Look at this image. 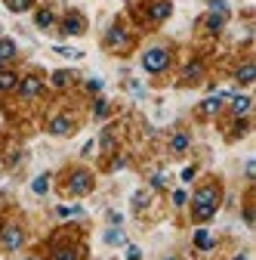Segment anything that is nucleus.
Instances as JSON below:
<instances>
[{
    "mask_svg": "<svg viewBox=\"0 0 256 260\" xmlns=\"http://www.w3.org/2000/svg\"><path fill=\"white\" fill-rule=\"evenodd\" d=\"M216 208H219V189L216 186H204L194 192V220L198 223L210 220L216 214Z\"/></svg>",
    "mask_w": 256,
    "mask_h": 260,
    "instance_id": "1",
    "label": "nucleus"
},
{
    "mask_svg": "<svg viewBox=\"0 0 256 260\" xmlns=\"http://www.w3.org/2000/svg\"><path fill=\"white\" fill-rule=\"evenodd\" d=\"M167 65H170V53L164 47H151V50H145V53H142V69L145 71L158 74V71H164Z\"/></svg>",
    "mask_w": 256,
    "mask_h": 260,
    "instance_id": "2",
    "label": "nucleus"
},
{
    "mask_svg": "<svg viewBox=\"0 0 256 260\" xmlns=\"http://www.w3.org/2000/svg\"><path fill=\"white\" fill-rule=\"evenodd\" d=\"M0 242H3L6 251H19L22 242H25V232L19 226H3V232H0Z\"/></svg>",
    "mask_w": 256,
    "mask_h": 260,
    "instance_id": "3",
    "label": "nucleus"
},
{
    "mask_svg": "<svg viewBox=\"0 0 256 260\" xmlns=\"http://www.w3.org/2000/svg\"><path fill=\"white\" fill-rule=\"evenodd\" d=\"M90 189H93V177L87 171L71 173V180H68V192H74V195H87Z\"/></svg>",
    "mask_w": 256,
    "mask_h": 260,
    "instance_id": "4",
    "label": "nucleus"
},
{
    "mask_svg": "<svg viewBox=\"0 0 256 260\" xmlns=\"http://www.w3.org/2000/svg\"><path fill=\"white\" fill-rule=\"evenodd\" d=\"M105 40H108V47H112V50H121V47L127 44V31L121 28V25H114V28H108Z\"/></svg>",
    "mask_w": 256,
    "mask_h": 260,
    "instance_id": "5",
    "label": "nucleus"
},
{
    "mask_svg": "<svg viewBox=\"0 0 256 260\" xmlns=\"http://www.w3.org/2000/svg\"><path fill=\"white\" fill-rule=\"evenodd\" d=\"M49 133H56V137L71 133V118H68V115H59V118H53V121H49Z\"/></svg>",
    "mask_w": 256,
    "mask_h": 260,
    "instance_id": "6",
    "label": "nucleus"
},
{
    "mask_svg": "<svg viewBox=\"0 0 256 260\" xmlns=\"http://www.w3.org/2000/svg\"><path fill=\"white\" fill-rule=\"evenodd\" d=\"M19 93H22L25 99L37 96V93H40V81L34 78V74H31V78H25V81H19Z\"/></svg>",
    "mask_w": 256,
    "mask_h": 260,
    "instance_id": "7",
    "label": "nucleus"
},
{
    "mask_svg": "<svg viewBox=\"0 0 256 260\" xmlns=\"http://www.w3.org/2000/svg\"><path fill=\"white\" fill-rule=\"evenodd\" d=\"M232 112L238 115V118H244L247 112H250V96H232Z\"/></svg>",
    "mask_w": 256,
    "mask_h": 260,
    "instance_id": "8",
    "label": "nucleus"
},
{
    "mask_svg": "<svg viewBox=\"0 0 256 260\" xmlns=\"http://www.w3.org/2000/svg\"><path fill=\"white\" fill-rule=\"evenodd\" d=\"M194 248H198V251H210V248H213V236H210L207 229H198V232H194Z\"/></svg>",
    "mask_w": 256,
    "mask_h": 260,
    "instance_id": "9",
    "label": "nucleus"
},
{
    "mask_svg": "<svg viewBox=\"0 0 256 260\" xmlns=\"http://www.w3.org/2000/svg\"><path fill=\"white\" fill-rule=\"evenodd\" d=\"M19 87V78H16L13 71H0V93H6V90H16Z\"/></svg>",
    "mask_w": 256,
    "mask_h": 260,
    "instance_id": "10",
    "label": "nucleus"
},
{
    "mask_svg": "<svg viewBox=\"0 0 256 260\" xmlns=\"http://www.w3.org/2000/svg\"><path fill=\"white\" fill-rule=\"evenodd\" d=\"M13 56H16V44H13V40H6V37H0V65L10 62Z\"/></svg>",
    "mask_w": 256,
    "mask_h": 260,
    "instance_id": "11",
    "label": "nucleus"
},
{
    "mask_svg": "<svg viewBox=\"0 0 256 260\" xmlns=\"http://www.w3.org/2000/svg\"><path fill=\"white\" fill-rule=\"evenodd\" d=\"M170 10H173V6H170L167 0H160V3H155V6H151V19H155V22H164L167 16H170Z\"/></svg>",
    "mask_w": 256,
    "mask_h": 260,
    "instance_id": "12",
    "label": "nucleus"
},
{
    "mask_svg": "<svg viewBox=\"0 0 256 260\" xmlns=\"http://www.w3.org/2000/svg\"><path fill=\"white\" fill-rule=\"evenodd\" d=\"M83 31V19L80 16H68L65 19V35H80Z\"/></svg>",
    "mask_w": 256,
    "mask_h": 260,
    "instance_id": "13",
    "label": "nucleus"
},
{
    "mask_svg": "<svg viewBox=\"0 0 256 260\" xmlns=\"http://www.w3.org/2000/svg\"><path fill=\"white\" fill-rule=\"evenodd\" d=\"M219 105H223V96H210V99H204V103H201V112L204 115H216Z\"/></svg>",
    "mask_w": 256,
    "mask_h": 260,
    "instance_id": "14",
    "label": "nucleus"
},
{
    "mask_svg": "<svg viewBox=\"0 0 256 260\" xmlns=\"http://www.w3.org/2000/svg\"><path fill=\"white\" fill-rule=\"evenodd\" d=\"M253 78H256V65H253V62H247V65L238 69V81H241V84H250Z\"/></svg>",
    "mask_w": 256,
    "mask_h": 260,
    "instance_id": "15",
    "label": "nucleus"
},
{
    "mask_svg": "<svg viewBox=\"0 0 256 260\" xmlns=\"http://www.w3.org/2000/svg\"><path fill=\"white\" fill-rule=\"evenodd\" d=\"M170 149H173V152H185V149H189V137H185V133H176V137L170 139Z\"/></svg>",
    "mask_w": 256,
    "mask_h": 260,
    "instance_id": "16",
    "label": "nucleus"
},
{
    "mask_svg": "<svg viewBox=\"0 0 256 260\" xmlns=\"http://www.w3.org/2000/svg\"><path fill=\"white\" fill-rule=\"evenodd\" d=\"M31 189L37 192V195H44V192L49 189V173H40V177H37V180L31 183Z\"/></svg>",
    "mask_w": 256,
    "mask_h": 260,
    "instance_id": "17",
    "label": "nucleus"
},
{
    "mask_svg": "<svg viewBox=\"0 0 256 260\" xmlns=\"http://www.w3.org/2000/svg\"><path fill=\"white\" fill-rule=\"evenodd\" d=\"M34 22H37V28H49V25H53V13H49V10H40L37 16H34Z\"/></svg>",
    "mask_w": 256,
    "mask_h": 260,
    "instance_id": "18",
    "label": "nucleus"
},
{
    "mask_svg": "<svg viewBox=\"0 0 256 260\" xmlns=\"http://www.w3.org/2000/svg\"><path fill=\"white\" fill-rule=\"evenodd\" d=\"M223 22H225L223 13H210V16H207V28H210V31H219V28H223Z\"/></svg>",
    "mask_w": 256,
    "mask_h": 260,
    "instance_id": "19",
    "label": "nucleus"
},
{
    "mask_svg": "<svg viewBox=\"0 0 256 260\" xmlns=\"http://www.w3.org/2000/svg\"><path fill=\"white\" fill-rule=\"evenodd\" d=\"M105 242H108V245H124L127 239H124L121 229H108V232H105Z\"/></svg>",
    "mask_w": 256,
    "mask_h": 260,
    "instance_id": "20",
    "label": "nucleus"
},
{
    "mask_svg": "<svg viewBox=\"0 0 256 260\" xmlns=\"http://www.w3.org/2000/svg\"><path fill=\"white\" fill-rule=\"evenodd\" d=\"M3 3L10 6L13 13H25V10H28V6H31V0H3Z\"/></svg>",
    "mask_w": 256,
    "mask_h": 260,
    "instance_id": "21",
    "label": "nucleus"
},
{
    "mask_svg": "<svg viewBox=\"0 0 256 260\" xmlns=\"http://www.w3.org/2000/svg\"><path fill=\"white\" fill-rule=\"evenodd\" d=\"M53 260H78V251L74 248H59L53 254Z\"/></svg>",
    "mask_w": 256,
    "mask_h": 260,
    "instance_id": "22",
    "label": "nucleus"
},
{
    "mask_svg": "<svg viewBox=\"0 0 256 260\" xmlns=\"http://www.w3.org/2000/svg\"><path fill=\"white\" fill-rule=\"evenodd\" d=\"M56 53L59 56H68V59H80V56H83L80 50H71V47H56Z\"/></svg>",
    "mask_w": 256,
    "mask_h": 260,
    "instance_id": "23",
    "label": "nucleus"
},
{
    "mask_svg": "<svg viewBox=\"0 0 256 260\" xmlns=\"http://www.w3.org/2000/svg\"><path fill=\"white\" fill-rule=\"evenodd\" d=\"M185 201H189V192H185V189H176V192H173V205H176V208H182Z\"/></svg>",
    "mask_w": 256,
    "mask_h": 260,
    "instance_id": "24",
    "label": "nucleus"
},
{
    "mask_svg": "<svg viewBox=\"0 0 256 260\" xmlns=\"http://www.w3.org/2000/svg\"><path fill=\"white\" fill-rule=\"evenodd\" d=\"M198 74H201V62H192L189 69H185V81H194Z\"/></svg>",
    "mask_w": 256,
    "mask_h": 260,
    "instance_id": "25",
    "label": "nucleus"
},
{
    "mask_svg": "<svg viewBox=\"0 0 256 260\" xmlns=\"http://www.w3.org/2000/svg\"><path fill=\"white\" fill-rule=\"evenodd\" d=\"M68 81H71V74H68V71H56V74H53V84H56V87H65Z\"/></svg>",
    "mask_w": 256,
    "mask_h": 260,
    "instance_id": "26",
    "label": "nucleus"
},
{
    "mask_svg": "<svg viewBox=\"0 0 256 260\" xmlns=\"http://www.w3.org/2000/svg\"><path fill=\"white\" fill-rule=\"evenodd\" d=\"M93 112H96V118H105V112H108V103H105V99H96Z\"/></svg>",
    "mask_w": 256,
    "mask_h": 260,
    "instance_id": "27",
    "label": "nucleus"
},
{
    "mask_svg": "<svg viewBox=\"0 0 256 260\" xmlns=\"http://www.w3.org/2000/svg\"><path fill=\"white\" fill-rule=\"evenodd\" d=\"M127 260H142V251L136 245H127Z\"/></svg>",
    "mask_w": 256,
    "mask_h": 260,
    "instance_id": "28",
    "label": "nucleus"
},
{
    "mask_svg": "<svg viewBox=\"0 0 256 260\" xmlns=\"http://www.w3.org/2000/svg\"><path fill=\"white\" fill-rule=\"evenodd\" d=\"M164 171H158V173H151V186H155V189H160V186H164Z\"/></svg>",
    "mask_w": 256,
    "mask_h": 260,
    "instance_id": "29",
    "label": "nucleus"
},
{
    "mask_svg": "<svg viewBox=\"0 0 256 260\" xmlns=\"http://www.w3.org/2000/svg\"><path fill=\"white\" fill-rule=\"evenodd\" d=\"M210 6H213L216 13H225V10H228V3H225V0H210Z\"/></svg>",
    "mask_w": 256,
    "mask_h": 260,
    "instance_id": "30",
    "label": "nucleus"
},
{
    "mask_svg": "<svg viewBox=\"0 0 256 260\" xmlns=\"http://www.w3.org/2000/svg\"><path fill=\"white\" fill-rule=\"evenodd\" d=\"M194 173H198V167H185V171H182V180H185V183L194 180Z\"/></svg>",
    "mask_w": 256,
    "mask_h": 260,
    "instance_id": "31",
    "label": "nucleus"
},
{
    "mask_svg": "<svg viewBox=\"0 0 256 260\" xmlns=\"http://www.w3.org/2000/svg\"><path fill=\"white\" fill-rule=\"evenodd\" d=\"M108 220H112V226H121V223H124V217L117 214V211H112V214H108Z\"/></svg>",
    "mask_w": 256,
    "mask_h": 260,
    "instance_id": "32",
    "label": "nucleus"
},
{
    "mask_svg": "<svg viewBox=\"0 0 256 260\" xmlns=\"http://www.w3.org/2000/svg\"><path fill=\"white\" fill-rule=\"evenodd\" d=\"M145 201H148V192H139L136 195V208H145Z\"/></svg>",
    "mask_w": 256,
    "mask_h": 260,
    "instance_id": "33",
    "label": "nucleus"
},
{
    "mask_svg": "<svg viewBox=\"0 0 256 260\" xmlns=\"http://www.w3.org/2000/svg\"><path fill=\"white\" fill-rule=\"evenodd\" d=\"M31 260H34V257H31Z\"/></svg>",
    "mask_w": 256,
    "mask_h": 260,
    "instance_id": "34",
    "label": "nucleus"
}]
</instances>
